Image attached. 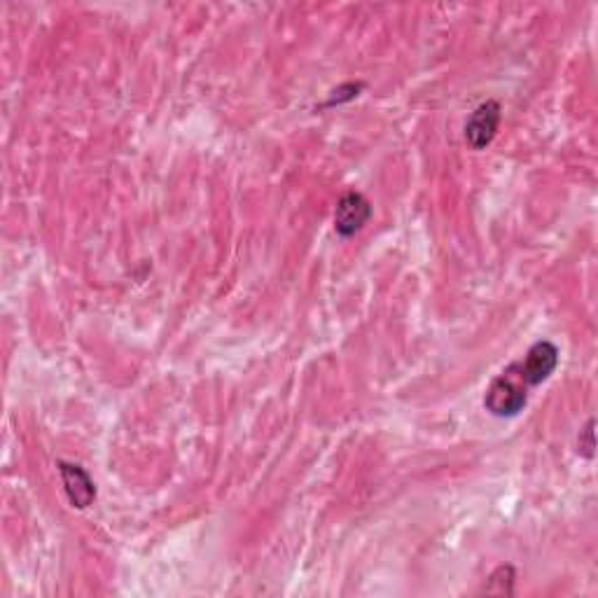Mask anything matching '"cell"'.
<instances>
[{"mask_svg": "<svg viewBox=\"0 0 598 598\" xmlns=\"http://www.w3.org/2000/svg\"><path fill=\"white\" fill-rule=\"evenodd\" d=\"M514 372L505 370L498 379L491 381L489 391H486L484 407L489 409L493 416H517L521 409L526 407V384L521 381L519 374V381L514 379Z\"/></svg>", "mask_w": 598, "mask_h": 598, "instance_id": "obj_1", "label": "cell"}, {"mask_svg": "<svg viewBox=\"0 0 598 598\" xmlns=\"http://www.w3.org/2000/svg\"><path fill=\"white\" fill-rule=\"evenodd\" d=\"M59 472H61V479H64L68 500H71L75 507L85 510V507L94 503V498H96L94 482L89 479V475L80 468V465L59 463Z\"/></svg>", "mask_w": 598, "mask_h": 598, "instance_id": "obj_5", "label": "cell"}, {"mask_svg": "<svg viewBox=\"0 0 598 598\" xmlns=\"http://www.w3.org/2000/svg\"><path fill=\"white\" fill-rule=\"evenodd\" d=\"M559 365V349L552 342H538L531 346L526 358L521 363L512 365L526 386H538L552 377V372Z\"/></svg>", "mask_w": 598, "mask_h": 598, "instance_id": "obj_2", "label": "cell"}, {"mask_svg": "<svg viewBox=\"0 0 598 598\" xmlns=\"http://www.w3.org/2000/svg\"><path fill=\"white\" fill-rule=\"evenodd\" d=\"M500 124V103L486 101L479 106L475 113L470 115L468 124H465V138L475 150H482L496 138Z\"/></svg>", "mask_w": 598, "mask_h": 598, "instance_id": "obj_4", "label": "cell"}, {"mask_svg": "<svg viewBox=\"0 0 598 598\" xmlns=\"http://www.w3.org/2000/svg\"><path fill=\"white\" fill-rule=\"evenodd\" d=\"M372 218V206L360 192H349L339 199L335 211V229L342 236H353Z\"/></svg>", "mask_w": 598, "mask_h": 598, "instance_id": "obj_3", "label": "cell"}, {"mask_svg": "<svg viewBox=\"0 0 598 598\" xmlns=\"http://www.w3.org/2000/svg\"><path fill=\"white\" fill-rule=\"evenodd\" d=\"M582 435H584V444L580 442V449H582L584 456L591 458V456H594V421L587 423V428H584Z\"/></svg>", "mask_w": 598, "mask_h": 598, "instance_id": "obj_6", "label": "cell"}]
</instances>
